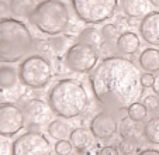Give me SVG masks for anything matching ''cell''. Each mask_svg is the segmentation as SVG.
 Wrapping results in <instances>:
<instances>
[{
  "label": "cell",
  "mask_w": 159,
  "mask_h": 155,
  "mask_svg": "<svg viewBox=\"0 0 159 155\" xmlns=\"http://www.w3.org/2000/svg\"><path fill=\"white\" fill-rule=\"evenodd\" d=\"M89 82L96 100L110 109L128 107L142 95L138 66L121 57L104 58L90 72Z\"/></svg>",
  "instance_id": "cell-1"
},
{
  "label": "cell",
  "mask_w": 159,
  "mask_h": 155,
  "mask_svg": "<svg viewBox=\"0 0 159 155\" xmlns=\"http://www.w3.org/2000/svg\"><path fill=\"white\" fill-rule=\"evenodd\" d=\"M34 45L33 34L21 20H0V62L13 63L23 59Z\"/></svg>",
  "instance_id": "cell-2"
},
{
  "label": "cell",
  "mask_w": 159,
  "mask_h": 155,
  "mask_svg": "<svg viewBox=\"0 0 159 155\" xmlns=\"http://www.w3.org/2000/svg\"><path fill=\"white\" fill-rule=\"evenodd\" d=\"M48 105L52 113L63 119L78 117L86 110L89 97L82 86L75 79H62L57 82L48 95Z\"/></svg>",
  "instance_id": "cell-3"
},
{
  "label": "cell",
  "mask_w": 159,
  "mask_h": 155,
  "mask_svg": "<svg viewBox=\"0 0 159 155\" xmlns=\"http://www.w3.org/2000/svg\"><path fill=\"white\" fill-rule=\"evenodd\" d=\"M30 21L41 33L55 37L68 30L70 14L66 4L61 0H44L37 4Z\"/></svg>",
  "instance_id": "cell-4"
},
{
  "label": "cell",
  "mask_w": 159,
  "mask_h": 155,
  "mask_svg": "<svg viewBox=\"0 0 159 155\" xmlns=\"http://www.w3.org/2000/svg\"><path fill=\"white\" fill-rule=\"evenodd\" d=\"M18 76L23 85L31 89H42L52 79V66L42 55H30L18 66Z\"/></svg>",
  "instance_id": "cell-5"
},
{
  "label": "cell",
  "mask_w": 159,
  "mask_h": 155,
  "mask_svg": "<svg viewBox=\"0 0 159 155\" xmlns=\"http://www.w3.org/2000/svg\"><path fill=\"white\" fill-rule=\"evenodd\" d=\"M72 7L83 23L99 24L116 13L117 0H72Z\"/></svg>",
  "instance_id": "cell-6"
},
{
  "label": "cell",
  "mask_w": 159,
  "mask_h": 155,
  "mask_svg": "<svg viewBox=\"0 0 159 155\" xmlns=\"http://www.w3.org/2000/svg\"><path fill=\"white\" fill-rule=\"evenodd\" d=\"M99 51L92 45L76 42L66 49L65 65L68 69L78 73H89L97 65Z\"/></svg>",
  "instance_id": "cell-7"
},
{
  "label": "cell",
  "mask_w": 159,
  "mask_h": 155,
  "mask_svg": "<svg viewBox=\"0 0 159 155\" xmlns=\"http://www.w3.org/2000/svg\"><path fill=\"white\" fill-rule=\"evenodd\" d=\"M51 143L42 133L27 131L13 141L11 155H49Z\"/></svg>",
  "instance_id": "cell-8"
},
{
  "label": "cell",
  "mask_w": 159,
  "mask_h": 155,
  "mask_svg": "<svg viewBox=\"0 0 159 155\" xmlns=\"http://www.w3.org/2000/svg\"><path fill=\"white\" fill-rule=\"evenodd\" d=\"M25 125V114L13 103H0V135L11 137Z\"/></svg>",
  "instance_id": "cell-9"
},
{
  "label": "cell",
  "mask_w": 159,
  "mask_h": 155,
  "mask_svg": "<svg viewBox=\"0 0 159 155\" xmlns=\"http://www.w3.org/2000/svg\"><path fill=\"white\" fill-rule=\"evenodd\" d=\"M118 128L117 119L108 111H102L96 114L90 123V133L99 140H107L116 134Z\"/></svg>",
  "instance_id": "cell-10"
},
{
  "label": "cell",
  "mask_w": 159,
  "mask_h": 155,
  "mask_svg": "<svg viewBox=\"0 0 159 155\" xmlns=\"http://www.w3.org/2000/svg\"><path fill=\"white\" fill-rule=\"evenodd\" d=\"M141 37L151 45H159V12H151L139 23Z\"/></svg>",
  "instance_id": "cell-11"
},
{
  "label": "cell",
  "mask_w": 159,
  "mask_h": 155,
  "mask_svg": "<svg viewBox=\"0 0 159 155\" xmlns=\"http://www.w3.org/2000/svg\"><path fill=\"white\" fill-rule=\"evenodd\" d=\"M24 114H25V120H30L31 123H39L49 120V114H51V107L45 105V101L39 100V99H31L24 105Z\"/></svg>",
  "instance_id": "cell-12"
},
{
  "label": "cell",
  "mask_w": 159,
  "mask_h": 155,
  "mask_svg": "<svg viewBox=\"0 0 159 155\" xmlns=\"http://www.w3.org/2000/svg\"><path fill=\"white\" fill-rule=\"evenodd\" d=\"M116 47H117V51L121 52V54L132 55L139 49L141 41H139V37L135 33H132V31H124V33L120 34L118 40L116 41Z\"/></svg>",
  "instance_id": "cell-13"
},
{
  "label": "cell",
  "mask_w": 159,
  "mask_h": 155,
  "mask_svg": "<svg viewBox=\"0 0 159 155\" xmlns=\"http://www.w3.org/2000/svg\"><path fill=\"white\" fill-rule=\"evenodd\" d=\"M18 71L11 65H0V90L7 92L18 86Z\"/></svg>",
  "instance_id": "cell-14"
},
{
  "label": "cell",
  "mask_w": 159,
  "mask_h": 155,
  "mask_svg": "<svg viewBox=\"0 0 159 155\" xmlns=\"http://www.w3.org/2000/svg\"><path fill=\"white\" fill-rule=\"evenodd\" d=\"M139 65L145 72H158L159 71V49L145 48L138 58Z\"/></svg>",
  "instance_id": "cell-15"
},
{
  "label": "cell",
  "mask_w": 159,
  "mask_h": 155,
  "mask_svg": "<svg viewBox=\"0 0 159 155\" xmlns=\"http://www.w3.org/2000/svg\"><path fill=\"white\" fill-rule=\"evenodd\" d=\"M120 134L123 138H128V140L138 143L139 137L144 135V127H141L139 123L131 120L129 117H125L120 124Z\"/></svg>",
  "instance_id": "cell-16"
},
{
  "label": "cell",
  "mask_w": 159,
  "mask_h": 155,
  "mask_svg": "<svg viewBox=\"0 0 159 155\" xmlns=\"http://www.w3.org/2000/svg\"><path fill=\"white\" fill-rule=\"evenodd\" d=\"M69 141L78 151L90 148L93 144V134L86 128H75L69 135Z\"/></svg>",
  "instance_id": "cell-17"
},
{
  "label": "cell",
  "mask_w": 159,
  "mask_h": 155,
  "mask_svg": "<svg viewBox=\"0 0 159 155\" xmlns=\"http://www.w3.org/2000/svg\"><path fill=\"white\" fill-rule=\"evenodd\" d=\"M37 4L34 0H11L9 4V10L14 17L18 18H30Z\"/></svg>",
  "instance_id": "cell-18"
},
{
  "label": "cell",
  "mask_w": 159,
  "mask_h": 155,
  "mask_svg": "<svg viewBox=\"0 0 159 155\" xmlns=\"http://www.w3.org/2000/svg\"><path fill=\"white\" fill-rule=\"evenodd\" d=\"M121 9L128 17H141L147 14L148 0H121Z\"/></svg>",
  "instance_id": "cell-19"
},
{
  "label": "cell",
  "mask_w": 159,
  "mask_h": 155,
  "mask_svg": "<svg viewBox=\"0 0 159 155\" xmlns=\"http://www.w3.org/2000/svg\"><path fill=\"white\" fill-rule=\"evenodd\" d=\"M49 137H52L54 140L59 141V140H66L68 135H70V127L66 123L61 121V120H52L47 127Z\"/></svg>",
  "instance_id": "cell-20"
},
{
  "label": "cell",
  "mask_w": 159,
  "mask_h": 155,
  "mask_svg": "<svg viewBox=\"0 0 159 155\" xmlns=\"http://www.w3.org/2000/svg\"><path fill=\"white\" fill-rule=\"evenodd\" d=\"M78 41L97 48L103 44V37H102V33H100L99 30L90 27V28H84V30L79 34Z\"/></svg>",
  "instance_id": "cell-21"
},
{
  "label": "cell",
  "mask_w": 159,
  "mask_h": 155,
  "mask_svg": "<svg viewBox=\"0 0 159 155\" xmlns=\"http://www.w3.org/2000/svg\"><path fill=\"white\" fill-rule=\"evenodd\" d=\"M144 137L148 143L159 145V117H153L147 121L144 125Z\"/></svg>",
  "instance_id": "cell-22"
},
{
  "label": "cell",
  "mask_w": 159,
  "mask_h": 155,
  "mask_svg": "<svg viewBox=\"0 0 159 155\" xmlns=\"http://www.w3.org/2000/svg\"><path fill=\"white\" fill-rule=\"evenodd\" d=\"M127 114H128V117L131 120H134V121H137V123H141L142 120L147 119L148 109L145 107L144 103L135 101V103H132V105H129L128 107H127Z\"/></svg>",
  "instance_id": "cell-23"
},
{
  "label": "cell",
  "mask_w": 159,
  "mask_h": 155,
  "mask_svg": "<svg viewBox=\"0 0 159 155\" xmlns=\"http://www.w3.org/2000/svg\"><path fill=\"white\" fill-rule=\"evenodd\" d=\"M100 33H102L103 40L107 41V42H111L113 40L117 41L118 37H120V30L117 28L116 24H106V26H103V28H102Z\"/></svg>",
  "instance_id": "cell-24"
},
{
  "label": "cell",
  "mask_w": 159,
  "mask_h": 155,
  "mask_svg": "<svg viewBox=\"0 0 159 155\" xmlns=\"http://www.w3.org/2000/svg\"><path fill=\"white\" fill-rule=\"evenodd\" d=\"M137 149V143L132 140H128V138H123L118 144V152L123 155H131L135 152Z\"/></svg>",
  "instance_id": "cell-25"
},
{
  "label": "cell",
  "mask_w": 159,
  "mask_h": 155,
  "mask_svg": "<svg viewBox=\"0 0 159 155\" xmlns=\"http://www.w3.org/2000/svg\"><path fill=\"white\" fill-rule=\"evenodd\" d=\"M73 145L69 140H59L55 143V154L57 155H70Z\"/></svg>",
  "instance_id": "cell-26"
},
{
  "label": "cell",
  "mask_w": 159,
  "mask_h": 155,
  "mask_svg": "<svg viewBox=\"0 0 159 155\" xmlns=\"http://www.w3.org/2000/svg\"><path fill=\"white\" fill-rule=\"evenodd\" d=\"M48 44L52 47V49L54 51H57V52H59V51H62L63 48H65V44H66V41H65V38L63 37H59V35H55L54 38H51L48 41Z\"/></svg>",
  "instance_id": "cell-27"
},
{
  "label": "cell",
  "mask_w": 159,
  "mask_h": 155,
  "mask_svg": "<svg viewBox=\"0 0 159 155\" xmlns=\"http://www.w3.org/2000/svg\"><path fill=\"white\" fill-rule=\"evenodd\" d=\"M144 105H145V107L148 109V111L155 110V109H158V106H159V97H156L155 95L145 96L144 97Z\"/></svg>",
  "instance_id": "cell-28"
},
{
  "label": "cell",
  "mask_w": 159,
  "mask_h": 155,
  "mask_svg": "<svg viewBox=\"0 0 159 155\" xmlns=\"http://www.w3.org/2000/svg\"><path fill=\"white\" fill-rule=\"evenodd\" d=\"M153 82H155V76L149 72H145V73H141V85L142 87H152Z\"/></svg>",
  "instance_id": "cell-29"
},
{
  "label": "cell",
  "mask_w": 159,
  "mask_h": 155,
  "mask_svg": "<svg viewBox=\"0 0 159 155\" xmlns=\"http://www.w3.org/2000/svg\"><path fill=\"white\" fill-rule=\"evenodd\" d=\"M118 148L113 145H107V147H103L102 149L99 151V155H118Z\"/></svg>",
  "instance_id": "cell-30"
},
{
  "label": "cell",
  "mask_w": 159,
  "mask_h": 155,
  "mask_svg": "<svg viewBox=\"0 0 159 155\" xmlns=\"http://www.w3.org/2000/svg\"><path fill=\"white\" fill-rule=\"evenodd\" d=\"M138 155H159L158 149H152V148H147L144 151H141Z\"/></svg>",
  "instance_id": "cell-31"
},
{
  "label": "cell",
  "mask_w": 159,
  "mask_h": 155,
  "mask_svg": "<svg viewBox=\"0 0 159 155\" xmlns=\"http://www.w3.org/2000/svg\"><path fill=\"white\" fill-rule=\"evenodd\" d=\"M127 26H129V27H137V26H138V18L137 17H128L127 18Z\"/></svg>",
  "instance_id": "cell-32"
},
{
  "label": "cell",
  "mask_w": 159,
  "mask_h": 155,
  "mask_svg": "<svg viewBox=\"0 0 159 155\" xmlns=\"http://www.w3.org/2000/svg\"><path fill=\"white\" fill-rule=\"evenodd\" d=\"M152 89H153V92L159 96V75H156V76H155V82H153Z\"/></svg>",
  "instance_id": "cell-33"
},
{
  "label": "cell",
  "mask_w": 159,
  "mask_h": 155,
  "mask_svg": "<svg viewBox=\"0 0 159 155\" xmlns=\"http://www.w3.org/2000/svg\"><path fill=\"white\" fill-rule=\"evenodd\" d=\"M149 2H151V4H152V6L159 7V0H149Z\"/></svg>",
  "instance_id": "cell-34"
},
{
  "label": "cell",
  "mask_w": 159,
  "mask_h": 155,
  "mask_svg": "<svg viewBox=\"0 0 159 155\" xmlns=\"http://www.w3.org/2000/svg\"><path fill=\"white\" fill-rule=\"evenodd\" d=\"M0 2H2V0H0Z\"/></svg>",
  "instance_id": "cell-35"
}]
</instances>
